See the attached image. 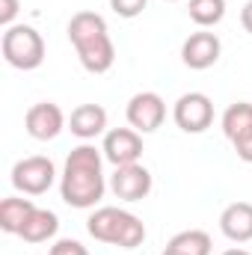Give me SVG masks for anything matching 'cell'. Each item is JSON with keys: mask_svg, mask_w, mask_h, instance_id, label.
Returning <instances> with one entry per match:
<instances>
[{"mask_svg": "<svg viewBox=\"0 0 252 255\" xmlns=\"http://www.w3.org/2000/svg\"><path fill=\"white\" fill-rule=\"evenodd\" d=\"M145 6H148V0H110V9L119 18H136V15H142Z\"/></svg>", "mask_w": 252, "mask_h": 255, "instance_id": "cell-19", "label": "cell"}, {"mask_svg": "<svg viewBox=\"0 0 252 255\" xmlns=\"http://www.w3.org/2000/svg\"><path fill=\"white\" fill-rule=\"evenodd\" d=\"M241 24H244V30L252 36V0H247L244 9H241Z\"/></svg>", "mask_w": 252, "mask_h": 255, "instance_id": "cell-23", "label": "cell"}, {"mask_svg": "<svg viewBox=\"0 0 252 255\" xmlns=\"http://www.w3.org/2000/svg\"><path fill=\"white\" fill-rule=\"evenodd\" d=\"M220 54H223V42H220V36L211 33V30H196V33H190L187 39H184V45H181V60H184V65L193 68V71H205V68L217 65Z\"/></svg>", "mask_w": 252, "mask_h": 255, "instance_id": "cell-9", "label": "cell"}, {"mask_svg": "<svg viewBox=\"0 0 252 255\" xmlns=\"http://www.w3.org/2000/svg\"><path fill=\"white\" fill-rule=\"evenodd\" d=\"M160 255H169V253H166V250H163V253H160Z\"/></svg>", "mask_w": 252, "mask_h": 255, "instance_id": "cell-26", "label": "cell"}, {"mask_svg": "<svg viewBox=\"0 0 252 255\" xmlns=\"http://www.w3.org/2000/svg\"><path fill=\"white\" fill-rule=\"evenodd\" d=\"M24 128H27V133H30L33 139H39V142L57 139L65 128V113L60 110V104H54V101H39V104H33V107L27 110Z\"/></svg>", "mask_w": 252, "mask_h": 255, "instance_id": "cell-11", "label": "cell"}, {"mask_svg": "<svg viewBox=\"0 0 252 255\" xmlns=\"http://www.w3.org/2000/svg\"><path fill=\"white\" fill-rule=\"evenodd\" d=\"M68 42L74 45L80 65L92 74H104L116 63V45L107 33V21L98 12H74L68 21Z\"/></svg>", "mask_w": 252, "mask_h": 255, "instance_id": "cell-2", "label": "cell"}, {"mask_svg": "<svg viewBox=\"0 0 252 255\" xmlns=\"http://www.w3.org/2000/svg\"><path fill=\"white\" fill-rule=\"evenodd\" d=\"M48 255H89V250H86L80 241L63 238V241H57V244L51 247V253H48Z\"/></svg>", "mask_w": 252, "mask_h": 255, "instance_id": "cell-20", "label": "cell"}, {"mask_svg": "<svg viewBox=\"0 0 252 255\" xmlns=\"http://www.w3.org/2000/svg\"><path fill=\"white\" fill-rule=\"evenodd\" d=\"M151 187H154V178L142 163L116 166V172L110 175V190L122 202H142L151 193Z\"/></svg>", "mask_w": 252, "mask_h": 255, "instance_id": "cell-8", "label": "cell"}, {"mask_svg": "<svg viewBox=\"0 0 252 255\" xmlns=\"http://www.w3.org/2000/svg\"><path fill=\"white\" fill-rule=\"evenodd\" d=\"M18 9H21V3H18V0H0V24H3V27H12V21H15Z\"/></svg>", "mask_w": 252, "mask_h": 255, "instance_id": "cell-22", "label": "cell"}, {"mask_svg": "<svg viewBox=\"0 0 252 255\" xmlns=\"http://www.w3.org/2000/svg\"><path fill=\"white\" fill-rule=\"evenodd\" d=\"M127 125L139 133H154L166 119V101L157 92H136L127 101Z\"/></svg>", "mask_w": 252, "mask_h": 255, "instance_id": "cell-7", "label": "cell"}, {"mask_svg": "<svg viewBox=\"0 0 252 255\" xmlns=\"http://www.w3.org/2000/svg\"><path fill=\"white\" fill-rule=\"evenodd\" d=\"M187 12L193 18V24L208 30V27H217L226 18V0H190Z\"/></svg>", "mask_w": 252, "mask_h": 255, "instance_id": "cell-18", "label": "cell"}, {"mask_svg": "<svg viewBox=\"0 0 252 255\" xmlns=\"http://www.w3.org/2000/svg\"><path fill=\"white\" fill-rule=\"evenodd\" d=\"M86 232L101 241V244H110V247H119V250H136L142 247L145 241V226L136 214L122 211V208H98L89 220H86Z\"/></svg>", "mask_w": 252, "mask_h": 255, "instance_id": "cell-3", "label": "cell"}, {"mask_svg": "<svg viewBox=\"0 0 252 255\" xmlns=\"http://www.w3.org/2000/svg\"><path fill=\"white\" fill-rule=\"evenodd\" d=\"M101 151L113 166L139 163V157H142V133L133 130V128H113V130L104 133Z\"/></svg>", "mask_w": 252, "mask_h": 255, "instance_id": "cell-10", "label": "cell"}, {"mask_svg": "<svg viewBox=\"0 0 252 255\" xmlns=\"http://www.w3.org/2000/svg\"><path fill=\"white\" fill-rule=\"evenodd\" d=\"M166 3H178V0H166Z\"/></svg>", "mask_w": 252, "mask_h": 255, "instance_id": "cell-25", "label": "cell"}, {"mask_svg": "<svg viewBox=\"0 0 252 255\" xmlns=\"http://www.w3.org/2000/svg\"><path fill=\"white\" fill-rule=\"evenodd\" d=\"M33 199H21V196H9L0 202V229L6 235H21L27 217L33 214Z\"/></svg>", "mask_w": 252, "mask_h": 255, "instance_id": "cell-15", "label": "cell"}, {"mask_svg": "<svg viewBox=\"0 0 252 255\" xmlns=\"http://www.w3.org/2000/svg\"><path fill=\"white\" fill-rule=\"evenodd\" d=\"M220 232L235 244L252 241V202H232L220 214Z\"/></svg>", "mask_w": 252, "mask_h": 255, "instance_id": "cell-13", "label": "cell"}, {"mask_svg": "<svg viewBox=\"0 0 252 255\" xmlns=\"http://www.w3.org/2000/svg\"><path fill=\"white\" fill-rule=\"evenodd\" d=\"M54 181H57V166L45 154L24 157L12 166V187L24 196H42L54 187Z\"/></svg>", "mask_w": 252, "mask_h": 255, "instance_id": "cell-5", "label": "cell"}, {"mask_svg": "<svg viewBox=\"0 0 252 255\" xmlns=\"http://www.w3.org/2000/svg\"><path fill=\"white\" fill-rule=\"evenodd\" d=\"M57 232H60V217L54 211H48V208H33V214L27 217V223H24L18 238L27 241V244H45Z\"/></svg>", "mask_w": 252, "mask_h": 255, "instance_id": "cell-14", "label": "cell"}, {"mask_svg": "<svg viewBox=\"0 0 252 255\" xmlns=\"http://www.w3.org/2000/svg\"><path fill=\"white\" fill-rule=\"evenodd\" d=\"M68 130L77 139H95L101 133H107V110L101 104H80L71 110L68 116Z\"/></svg>", "mask_w": 252, "mask_h": 255, "instance_id": "cell-12", "label": "cell"}, {"mask_svg": "<svg viewBox=\"0 0 252 255\" xmlns=\"http://www.w3.org/2000/svg\"><path fill=\"white\" fill-rule=\"evenodd\" d=\"M172 119L184 133H205L214 125V101L205 92H184L172 107Z\"/></svg>", "mask_w": 252, "mask_h": 255, "instance_id": "cell-6", "label": "cell"}, {"mask_svg": "<svg viewBox=\"0 0 252 255\" xmlns=\"http://www.w3.org/2000/svg\"><path fill=\"white\" fill-rule=\"evenodd\" d=\"M232 145H235V151H238V157L244 163H252V130H247L244 136H238Z\"/></svg>", "mask_w": 252, "mask_h": 255, "instance_id": "cell-21", "label": "cell"}, {"mask_svg": "<svg viewBox=\"0 0 252 255\" xmlns=\"http://www.w3.org/2000/svg\"><path fill=\"white\" fill-rule=\"evenodd\" d=\"M0 51H3V60L18 71H33L45 63V39L30 24L6 27L0 39Z\"/></svg>", "mask_w": 252, "mask_h": 255, "instance_id": "cell-4", "label": "cell"}, {"mask_svg": "<svg viewBox=\"0 0 252 255\" xmlns=\"http://www.w3.org/2000/svg\"><path fill=\"white\" fill-rule=\"evenodd\" d=\"M104 151L83 142L77 148H71V154L65 157V169L63 178H60V193H63V202L68 208H77V211H86V208H95L104 190H107V181H104Z\"/></svg>", "mask_w": 252, "mask_h": 255, "instance_id": "cell-1", "label": "cell"}, {"mask_svg": "<svg viewBox=\"0 0 252 255\" xmlns=\"http://www.w3.org/2000/svg\"><path fill=\"white\" fill-rule=\"evenodd\" d=\"M223 255H252V253H247V250H226Z\"/></svg>", "mask_w": 252, "mask_h": 255, "instance_id": "cell-24", "label": "cell"}, {"mask_svg": "<svg viewBox=\"0 0 252 255\" xmlns=\"http://www.w3.org/2000/svg\"><path fill=\"white\" fill-rule=\"evenodd\" d=\"M211 250H214L211 235L202 232V229L178 232V235L166 244V253L169 255H211Z\"/></svg>", "mask_w": 252, "mask_h": 255, "instance_id": "cell-16", "label": "cell"}, {"mask_svg": "<svg viewBox=\"0 0 252 255\" xmlns=\"http://www.w3.org/2000/svg\"><path fill=\"white\" fill-rule=\"evenodd\" d=\"M247 130H252V104L250 101H238L223 113V133L235 142Z\"/></svg>", "mask_w": 252, "mask_h": 255, "instance_id": "cell-17", "label": "cell"}]
</instances>
